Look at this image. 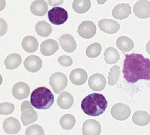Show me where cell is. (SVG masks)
<instances>
[{"instance_id": "6da1fadb", "label": "cell", "mask_w": 150, "mask_h": 135, "mask_svg": "<svg viewBox=\"0 0 150 135\" xmlns=\"http://www.w3.org/2000/svg\"><path fill=\"white\" fill-rule=\"evenodd\" d=\"M123 64L124 78L127 82L134 84L140 80H150V60L138 53L125 55Z\"/></svg>"}, {"instance_id": "7a4b0ae2", "label": "cell", "mask_w": 150, "mask_h": 135, "mask_svg": "<svg viewBox=\"0 0 150 135\" xmlns=\"http://www.w3.org/2000/svg\"><path fill=\"white\" fill-rule=\"evenodd\" d=\"M108 107V101L103 95L92 93L86 96L81 102V109L85 114L97 117L103 114Z\"/></svg>"}, {"instance_id": "3957f363", "label": "cell", "mask_w": 150, "mask_h": 135, "mask_svg": "<svg viewBox=\"0 0 150 135\" xmlns=\"http://www.w3.org/2000/svg\"><path fill=\"white\" fill-rule=\"evenodd\" d=\"M54 101L53 94L48 88L44 86L33 90L30 97V104L37 109H48L52 106Z\"/></svg>"}, {"instance_id": "277c9868", "label": "cell", "mask_w": 150, "mask_h": 135, "mask_svg": "<svg viewBox=\"0 0 150 135\" xmlns=\"http://www.w3.org/2000/svg\"><path fill=\"white\" fill-rule=\"evenodd\" d=\"M69 18L68 12L63 8L54 7L48 12V19L52 24L61 25L67 21Z\"/></svg>"}, {"instance_id": "5b68a950", "label": "cell", "mask_w": 150, "mask_h": 135, "mask_svg": "<svg viewBox=\"0 0 150 135\" xmlns=\"http://www.w3.org/2000/svg\"><path fill=\"white\" fill-rule=\"evenodd\" d=\"M50 85L55 93H60L68 85L67 77L61 72H56L50 77Z\"/></svg>"}, {"instance_id": "8992f818", "label": "cell", "mask_w": 150, "mask_h": 135, "mask_svg": "<svg viewBox=\"0 0 150 135\" xmlns=\"http://www.w3.org/2000/svg\"><path fill=\"white\" fill-rule=\"evenodd\" d=\"M110 112L113 118L117 120L123 121L129 118L131 114V109L129 106L127 104L119 103L115 104L112 107Z\"/></svg>"}, {"instance_id": "52a82bcc", "label": "cell", "mask_w": 150, "mask_h": 135, "mask_svg": "<svg viewBox=\"0 0 150 135\" xmlns=\"http://www.w3.org/2000/svg\"><path fill=\"white\" fill-rule=\"evenodd\" d=\"M133 13L140 19L150 17V2L148 0H139L134 5Z\"/></svg>"}, {"instance_id": "ba28073f", "label": "cell", "mask_w": 150, "mask_h": 135, "mask_svg": "<svg viewBox=\"0 0 150 135\" xmlns=\"http://www.w3.org/2000/svg\"><path fill=\"white\" fill-rule=\"evenodd\" d=\"M96 27L91 21H84L79 25L77 33L83 39H91L96 34Z\"/></svg>"}, {"instance_id": "9c48e42d", "label": "cell", "mask_w": 150, "mask_h": 135, "mask_svg": "<svg viewBox=\"0 0 150 135\" xmlns=\"http://www.w3.org/2000/svg\"><path fill=\"white\" fill-rule=\"evenodd\" d=\"M102 131L100 123L96 120L89 119L86 120L83 125V135H99Z\"/></svg>"}, {"instance_id": "30bf717a", "label": "cell", "mask_w": 150, "mask_h": 135, "mask_svg": "<svg viewBox=\"0 0 150 135\" xmlns=\"http://www.w3.org/2000/svg\"><path fill=\"white\" fill-rule=\"evenodd\" d=\"M106 78L100 73H95L89 78L88 85L93 91H102L106 86Z\"/></svg>"}, {"instance_id": "8fae6325", "label": "cell", "mask_w": 150, "mask_h": 135, "mask_svg": "<svg viewBox=\"0 0 150 135\" xmlns=\"http://www.w3.org/2000/svg\"><path fill=\"white\" fill-rule=\"evenodd\" d=\"M98 25L102 31L108 34H113V33H117L120 29V24L117 21L112 19H101L98 23Z\"/></svg>"}, {"instance_id": "7c38bea8", "label": "cell", "mask_w": 150, "mask_h": 135, "mask_svg": "<svg viewBox=\"0 0 150 135\" xmlns=\"http://www.w3.org/2000/svg\"><path fill=\"white\" fill-rule=\"evenodd\" d=\"M13 95L18 100H22L27 98L30 93V88L26 83H16L13 87Z\"/></svg>"}, {"instance_id": "4fadbf2b", "label": "cell", "mask_w": 150, "mask_h": 135, "mask_svg": "<svg viewBox=\"0 0 150 135\" xmlns=\"http://www.w3.org/2000/svg\"><path fill=\"white\" fill-rule=\"evenodd\" d=\"M131 14L130 5L127 3H121L116 5L112 11V16L116 19L122 20L127 19Z\"/></svg>"}, {"instance_id": "5bb4252c", "label": "cell", "mask_w": 150, "mask_h": 135, "mask_svg": "<svg viewBox=\"0 0 150 135\" xmlns=\"http://www.w3.org/2000/svg\"><path fill=\"white\" fill-rule=\"evenodd\" d=\"M60 46L67 53H73L77 49V42L73 36L69 34L63 35L59 39Z\"/></svg>"}, {"instance_id": "9a60e30c", "label": "cell", "mask_w": 150, "mask_h": 135, "mask_svg": "<svg viewBox=\"0 0 150 135\" xmlns=\"http://www.w3.org/2000/svg\"><path fill=\"white\" fill-rule=\"evenodd\" d=\"M24 67L30 72H37L42 67V60L37 56H30L24 62Z\"/></svg>"}, {"instance_id": "2e32d148", "label": "cell", "mask_w": 150, "mask_h": 135, "mask_svg": "<svg viewBox=\"0 0 150 135\" xmlns=\"http://www.w3.org/2000/svg\"><path fill=\"white\" fill-rule=\"evenodd\" d=\"M71 81L76 86H80L86 82L88 78V74L83 69L77 68L71 71L69 75Z\"/></svg>"}, {"instance_id": "e0dca14e", "label": "cell", "mask_w": 150, "mask_h": 135, "mask_svg": "<svg viewBox=\"0 0 150 135\" xmlns=\"http://www.w3.org/2000/svg\"><path fill=\"white\" fill-rule=\"evenodd\" d=\"M41 52L44 56H50L55 53L59 49V44L55 40L47 39L41 44Z\"/></svg>"}, {"instance_id": "ac0fdd59", "label": "cell", "mask_w": 150, "mask_h": 135, "mask_svg": "<svg viewBox=\"0 0 150 135\" xmlns=\"http://www.w3.org/2000/svg\"><path fill=\"white\" fill-rule=\"evenodd\" d=\"M3 129L5 133L14 134L18 133L21 130V125L19 121L15 117H8L4 121Z\"/></svg>"}, {"instance_id": "d6986e66", "label": "cell", "mask_w": 150, "mask_h": 135, "mask_svg": "<svg viewBox=\"0 0 150 135\" xmlns=\"http://www.w3.org/2000/svg\"><path fill=\"white\" fill-rule=\"evenodd\" d=\"M32 14L38 16H43L48 12V4L44 0H35L30 6Z\"/></svg>"}, {"instance_id": "ffe728a7", "label": "cell", "mask_w": 150, "mask_h": 135, "mask_svg": "<svg viewBox=\"0 0 150 135\" xmlns=\"http://www.w3.org/2000/svg\"><path fill=\"white\" fill-rule=\"evenodd\" d=\"M57 105L60 109H69L74 104V98L69 92H63L57 98Z\"/></svg>"}, {"instance_id": "44dd1931", "label": "cell", "mask_w": 150, "mask_h": 135, "mask_svg": "<svg viewBox=\"0 0 150 135\" xmlns=\"http://www.w3.org/2000/svg\"><path fill=\"white\" fill-rule=\"evenodd\" d=\"M22 47L27 53H34L38 48V41L34 36H26L21 42Z\"/></svg>"}, {"instance_id": "7402d4cb", "label": "cell", "mask_w": 150, "mask_h": 135, "mask_svg": "<svg viewBox=\"0 0 150 135\" xmlns=\"http://www.w3.org/2000/svg\"><path fill=\"white\" fill-rule=\"evenodd\" d=\"M132 122L140 126H146L150 122V115L146 111H137L132 115Z\"/></svg>"}, {"instance_id": "603a6c76", "label": "cell", "mask_w": 150, "mask_h": 135, "mask_svg": "<svg viewBox=\"0 0 150 135\" xmlns=\"http://www.w3.org/2000/svg\"><path fill=\"white\" fill-rule=\"evenodd\" d=\"M116 45H117L119 50L124 53L131 51L134 48L133 41L127 36L119 37L116 41Z\"/></svg>"}, {"instance_id": "cb8c5ba5", "label": "cell", "mask_w": 150, "mask_h": 135, "mask_svg": "<svg viewBox=\"0 0 150 135\" xmlns=\"http://www.w3.org/2000/svg\"><path fill=\"white\" fill-rule=\"evenodd\" d=\"M21 62H22V59L20 55L17 53H12L5 59V65L7 69L13 70L18 68L21 65Z\"/></svg>"}, {"instance_id": "d4e9b609", "label": "cell", "mask_w": 150, "mask_h": 135, "mask_svg": "<svg viewBox=\"0 0 150 135\" xmlns=\"http://www.w3.org/2000/svg\"><path fill=\"white\" fill-rule=\"evenodd\" d=\"M21 112L22 113L21 115V120L24 126H28L38 120V113L33 108L24 110Z\"/></svg>"}, {"instance_id": "484cf974", "label": "cell", "mask_w": 150, "mask_h": 135, "mask_svg": "<svg viewBox=\"0 0 150 135\" xmlns=\"http://www.w3.org/2000/svg\"><path fill=\"white\" fill-rule=\"evenodd\" d=\"M91 6L90 0H74L72 8L77 14H85L89 11Z\"/></svg>"}, {"instance_id": "4316f807", "label": "cell", "mask_w": 150, "mask_h": 135, "mask_svg": "<svg viewBox=\"0 0 150 135\" xmlns=\"http://www.w3.org/2000/svg\"><path fill=\"white\" fill-rule=\"evenodd\" d=\"M104 58H105V61L107 64H113L119 61L120 56L116 49L113 48V47H108L104 53Z\"/></svg>"}, {"instance_id": "83f0119b", "label": "cell", "mask_w": 150, "mask_h": 135, "mask_svg": "<svg viewBox=\"0 0 150 135\" xmlns=\"http://www.w3.org/2000/svg\"><path fill=\"white\" fill-rule=\"evenodd\" d=\"M35 31L38 36L46 38L51 34L52 28L49 23L46 22L45 21H41L36 24Z\"/></svg>"}, {"instance_id": "f1b7e54d", "label": "cell", "mask_w": 150, "mask_h": 135, "mask_svg": "<svg viewBox=\"0 0 150 135\" xmlns=\"http://www.w3.org/2000/svg\"><path fill=\"white\" fill-rule=\"evenodd\" d=\"M76 123V119L74 115L71 114H66L61 117L60 120V124L65 130H71L73 129Z\"/></svg>"}, {"instance_id": "f546056e", "label": "cell", "mask_w": 150, "mask_h": 135, "mask_svg": "<svg viewBox=\"0 0 150 135\" xmlns=\"http://www.w3.org/2000/svg\"><path fill=\"white\" fill-rule=\"evenodd\" d=\"M120 72V68L117 65H115L111 68L108 73V84L110 86H114L119 82Z\"/></svg>"}, {"instance_id": "4dcf8cb0", "label": "cell", "mask_w": 150, "mask_h": 135, "mask_svg": "<svg viewBox=\"0 0 150 135\" xmlns=\"http://www.w3.org/2000/svg\"><path fill=\"white\" fill-rule=\"evenodd\" d=\"M102 51V46L99 43H93L90 44L86 49V55L89 58H96L100 55Z\"/></svg>"}, {"instance_id": "1f68e13d", "label": "cell", "mask_w": 150, "mask_h": 135, "mask_svg": "<svg viewBox=\"0 0 150 135\" xmlns=\"http://www.w3.org/2000/svg\"><path fill=\"white\" fill-rule=\"evenodd\" d=\"M25 135H44V130L39 125H33L26 129Z\"/></svg>"}, {"instance_id": "d6a6232c", "label": "cell", "mask_w": 150, "mask_h": 135, "mask_svg": "<svg viewBox=\"0 0 150 135\" xmlns=\"http://www.w3.org/2000/svg\"><path fill=\"white\" fill-rule=\"evenodd\" d=\"M15 106L11 103H2L0 104V114L8 115L13 112Z\"/></svg>"}, {"instance_id": "836d02e7", "label": "cell", "mask_w": 150, "mask_h": 135, "mask_svg": "<svg viewBox=\"0 0 150 135\" xmlns=\"http://www.w3.org/2000/svg\"><path fill=\"white\" fill-rule=\"evenodd\" d=\"M58 62L61 66H70L73 64V60L70 56H62L59 57Z\"/></svg>"}, {"instance_id": "e575fe53", "label": "cell", "mask_w": 150, "mask_h": 135, "mask_svg": "<svg viewBox=\"0 0 150 135\" xmlns=\"http://www.w3.org/2000/svg\"><path fill=\"white\" fill-rule=\"evenodd\" d=\"M8 30V24L5 19L0 18V37L3 36Z\"/></svg>"}, {"instance_id": "d590c367", "label": "cell", "mask_w": 150, "mask_h": 135, "mask_svg": "<svg viewBox=\"0 0 150 135\" xmlns=\"http://www.w3.org/2000/svg\"><path fill=\"white\" fill-rule=\"evenodd\" d=\"M33 108V106L31 105L30 102L28 101H25L22 103L21 106V111H23L24 110H27L29 109H32Z\"/></svg>"}, {"instance_id": "8d00e7d4", "label": "cell", "mask_w": 150, "mask_h": 135, "mask_svg": "<svg viewBox=\"0 0 150 135\" xmlns=\"http://www.w3.org/2000/svg\"><path fill=\"white\" fill-rule=\"evenodd\" d=\"M64 0H48V3L50 6L54 7L57 5H61Z\"/></svg>"}, {"instance_id": "74e56055", "label": "cell", "mask_w": 150, "mask_h": 135, "mask_svg": "<svg viewBox=\"0 0 150 135\" xmlns=\"http://www.w3.org/2000/svg\"><path fill=\"white\" fill-rule=\"evenodd\" d=\"M6 6V2L5 0H0V11H3Z\"/></svg>"}, {"instance_id": "f35d334b", "label": "cell", "mask_w": 150, "mask_h": 135, "mask_svg": "<svg viewBox=\"0 0 150 135\" xmlns=\"http://www.w3.org/2000/svg\"><path fill=\"white\" fill-rule=\"evenodd\" d=\"M146 52L148 53V54L150 56V40L149 41L148 43L146 44Z\"/></svg>"}, {"instance_id": "ab89813d", "label": "cell", "mask_w": 150, "mask_h": 135, "mask_svg": "<svg viewBox=\"0 0 150 135\" xmlns=\"http://www.w3.org/2000/svg\"><path fill=\"white\" fill-rule=\"evenodd\" d=\"M96 1H97V2L99 5H103V4H105L108 0H96Z\"/></svg>"}, {"instance_id": "60d3db41", "label": "cell", "mask_w": 150, "mask_h": 135, "mask_svg": "<svg viewBox=\"0 0 150 135\" xmlns=\"http://www.w3.org/2000/svg\"><path fill=\"white\" fill-rule=\"evenodd\" d=\"M2 81H3V79H2V75H0V86H1V84H2Z\"/></svg>"}]
</instances>
